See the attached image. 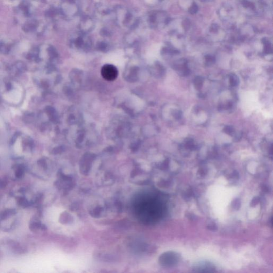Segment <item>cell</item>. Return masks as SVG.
I'll return each instance as SVG.
<instances>
[{"label": "cell", "mask_w": 273, "mask_h": 273, "mask_svg": "<svg viewBox=\"0 0 273 273\" xmlns=\"http://www.w3.org/2000/svg\"><path fill=\"white\" fill-rule=\"evenodd\" d=\"M101 74L104 79L108 81H112L117 78L118 76V70L114 65L106 64L101 68Z\"/></svg>", "instance_id": "obj_1"}, {"label": "cell", "mask_w": 273, "mask_h": 273, "mask_svg": "<svg viewBox=\"0 0 273 273\" xmlns=\"http://www.w3.org/2000/svg\"><path fill=\"white\" fill-rule=\"evenodd\" d=\"M161 261L163 265L171 267L178 262V256L176 253L174 252L165 253L161 257Z\"/></svg>", "instance_id": "obj_2"}, {"label": "cell", "mask_w": 273, "mask_h": 273, "mask_svg": "<svg viewBox=\"0 0 273 273\" xmlns=\"http://www.w3.org/2000/svg\"><path fill=\"white\" fill-rule=\"evenodd\" d=\"M36 22L34 21H32L28 22L27 23L24 24L23 27V29L25 32H32L35 30L36 27Z\"/></svg>", "instance_id": "obj_3"}, {"label": "cell", "mask_w": 273, "mask_h": 273, "mask_svg": "<svg viewBox=\"0 0 273 273\" xmlns=\"http://www.w3.org/2000/svg\"><path fill=\"white\" fill-rule=\"evenodd\" d=\"M42 225V224H41V223L40 222L35 220L30 224L29 229L33 232H36V230L41 229Z\"/></svg>", "instance_id": "obj_4"}, {"label": "cell", "mask_w": 273, "mask_h": 273, "mask_svg": "<svg viewBox=\"0 0 273 273\" xmlns=\"http://www.w3.org/2000/svg\"><path fill=\"white\" fill-rule=\"evenodd\" d=\"M25 172V168L23 166L20 165L17 166V169L15 171V175L17 178H21L24 176Z\"/></svg>", "instance_id": "obj_5"}, {"label": "cell", "mask_w": 273, "mask_h": 273, "mask_svg": "<svg viewBox=\"0 0 273 273\" xmlns=\"http://www.w3.org/2000/svg\"><path fill=\"white\" fill-rule=\"evenodd\" d=\"M203 80L201 77H197L194 81V85L197 90H200L201 89L203 84Z\"/></svg>", "instance_id": "obj_6"}, {"label": "cell", "mask_w": 273, "mask_h": 273, "mask_svg": "<svg viewBox=\"0 0 273 273\" xmlns=\"http://www.w3.org/2000/svg\"><path fill=\"white\" fill-rule=\"evenodd\" d=\"M10 51L9 46L2 42H0V52L4 54H7Z\"/></svg>", "instance_id": "obj_7"}, {"label": "cell", "mask_w": 273, "mask_h": 273, "mask_svg": "<svg viewBox=\"0 0 273 273\" xmlns=\"http://www.w3.org/2000/svg\"><path fill=\"white\" fill-rule=\"evenodd\" d=\"M18 204H19V206L23 208H26L29 205V203L27 200L24 198H19L18 200Z\"/></svg>", "instance_id": "obj_8"}, {"label": "cell", "mask_w": 273, "mask_h": 273, "mask_svg": "<svg viewBox=\"0 0 273 273\" xmlns=\"http://www.w3.org/2000/svg\"><path fill=\"white\" fill-rule=\"evenodd\" d=\"M238 83V77L235 75H231L230 77V84L232 86L235 87Z\"/></svg>", "instance_id": "obj_9"}, {"label": "cell", "mask_w": 273, "mask_h": 273, "mask_svg": "<svg viewBox=\"0 0 273 273\" xmlns=\"http://www.w3.org/2000/svg\"><path fill=\"white\" fill-rule=\"evenodd\" d=\"M21 9L26 15H29V7L26 2H23L21 4Z\"/></svg>", "instance_id": "obj_10"}, {"label": "cell", "mask_w": 273, "mask_h": 273, "mask_svg": "<svg viewBox=\"0 0 273 273\" xmlns=\"http://www.w3.org/2000/svg\"><path fill=\"white\" fill-rule=\"evenodd\" d=\"M224 131L226 133L230 135V134H232L233 132V127H231V126H226V127H225Z\"/></svg>", "instance_id": "obj_11"}, {"label": "cell", "mask_w": 273, "mask_h": 273, "mask_svg": "<svg viewBox=\"0 0 273 273\" xmlns=\"http://www.w3.org/2000/svg\"><path fill=\"white\" fill-rule=\"evenodd\" d=\"M6 182H5L3 180H2L1 179H0V189H2V188H4L5 186H6Z\"/></svg>", "instance_id": "obj_12"}, {"label": "cell", "mask_w": 273, "mask_h": 273, "mask_svg": "<svg viewBox=\"0 0 273 273\" xmlns=\"http://www.w3.org/2000/svg\"><path fill=\"white\" fill-rule=\"evenodd\" d=\"M38 164L40 165V166L44 168L45 167V163L44 161L43 160H40L38 162Z\"/></svg>", "instance_id": "obj_13"}, {"label": "cell", "mask_w": 273, "mask_h": 273, "mask_svg": "<svg viewBox=\"0 0 273 273\" xmlns=\"http://www.w3.org/2000/svg\"><path fill=\"white\" fill-rule=\"evenodd\" d=\"M174 117L177 119V118H179L180 116H181V114L179 113V111H175V114H174Z\"/></svg>", "instance_id": "obj_14"}, {"label": "cell", "mask_w": 273, "mask_h": 273, "mask_svg": "<svg viewBox=\"0 0 273 273\" xmlns=\"http://www.w3.org/2000/svg\"><path fill=\"white\" fill-rule=\"evenodd\" d=\"M82 42H83V40H82V39L81 38H80V37L78 38L77 40H76V44H78V45H81L82 43Z\"/></svg>", "instance_id": "obj_15"}, {"label": "cell", "mask_w": 273, "mask_h": 273, "mask_svg": "<svg viewBox=\"0 0 273 273\" xmlns=\"http://www.w3.org/2000/svg\"><path fill=\"white\" fill-rule=\"evenodd\" d=\"M18 135H17V134H15V135H14V136L13 137V138H12V139H11V142H10V143H11V144H13V143L15 142V141H16V138H17V137H18Z\"/></svg>", "instance_id": "obj_16"}, {"label": "cell", "mask_w": 273, "mask_h": 273, "mask_svg": "<svg viewBox=\"0 0 273 273\" xmlns=\"http://www.w3.org/2000/svg\"><path fill=\"white\" fill-rule=\"evenodd\" d=\"M7 88H8V90H10V89H11V84H10V83H8V85H7Z\"/></svg>", "instance_id": "obj_17"}]
</instances>
